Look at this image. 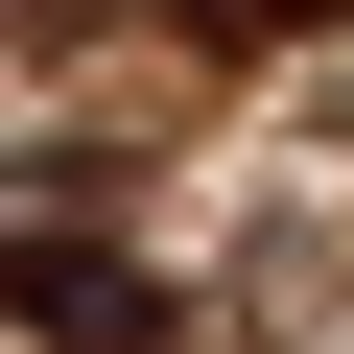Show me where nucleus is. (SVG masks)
Returning <instances> with one entry per match:
<instances>
[{
  "label": "nucleus",
  "mask_w": 354,
  "mask_h": 354,
  "mask_svg": "<svg viewBox=\"0 0 354 354\" xmlns=\"http://www.w3.org/2000/svg\"><path fill=\"white\" fill-rule=\"evenodd\" d=\"M0 330H24V354H165V260L24 189V213H0Z\"/></svg>",
  "instance_id": "1"
},
{
  "label": "nucleus",
  "mask_w": 354,
  "mask_h": 354,
  "mask_svg": "<svg viewBox=\"0 0 354 354\" xmlns=\"http://www.w3.org/2000/svg\"><path fill=\"white\" fill-rule=\"evenodd\" d=\"M165 24H189V48H330L354 0H165Z\"/></svg>",
  "instance_id": "2"
}]
</instances>
